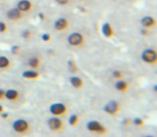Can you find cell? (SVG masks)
<instances>
[{"mask_svg": "<svg viewBox=\"0 0 157 137\" xmlns=\"http://www.w3.org/2000/svg\"><path fill=\"white\" fill-rule=\"evenodd\" d=\"M141 58L146 63H154L156 61V52L154 49H145L142 52Z\"/></svg>", "mask_w": 157, "mask_h": 137, "instance_id": "6da1fadb", "label": "cell"}, {"mask_svg": "<svg viewBox=\"0 0 157 137\" xmlns=\"http://www.w3.org/2000/svg\"><path fill=\"white\" fill-rule=\"evenodd\" d=\"M13 128H14V131H16V132H18V133H24L29 128V124L26 120L18 119L13 123Z\"/></svg>", "mask_w": 157, "mask_h": 137, "instance_id": "7a4b0ae2", "label": "cell"}, {"mask_svg": "<svg viewBox=\"0 0 157 137\" xmlns=\"http://www.w3.org/2000/svg\"><path fill=\"white\" fill-rule=\"evenodd\" d=\"M68 42L72 46H78L81 45L82 42H83V37H82V34H80L78 32L72 33V34H70L68 37Z\"/></svg>", "mask_w": 157, "mask_h": 137, "instance_id": "3957f363", "label": "cell"}, {"mask_svg": "<svg viewBox=\"0 0 157 137\" xmlns=\"http://www.w3.org/2000/svg\"><path fill=\"white\" fill-rule=\"evenodd\" d=\"M48 128L53 131L60 130L61 126H63V122H61V120L59 118H51V119H48Z\"/></svg>", "mask_w": 157, "mask_h": 137, "instance_id": "277c9868", "label": "cell"}, {"mask_svg": "<svg viewBox=\"0 0 157 137\" xmlns=\"http://www.w3.org/2000/svg\"><path fill=\"white\" fill-rule=\"evenodd\" d=\"M87 128L92 132H98V133H101V132H105V128L102 124H100L99 122L97 121H90L87 123Z\"/></svg>", "mask_w": 157, "mask_h": 137, "instance_id": "5b68a950", "label": "cell"}, {"mask_svg": "<svg viewBox=\"0 0 157 137\" xmlns=\"http://www.w3.org/2000/svg\"><path fill=\"white\" fill-rule=\"evenodd\" d=\"M51 113L54 114V115H63V113H66V106L61 103H56V104H53L51 106Z\"/></svg>", "mask_w": 157, "mask_h": 137, "instance_id": "8992f818", "label": "cell"}, {"mask_svg": "<svg viewBox=\"0 0 157 137\" xmlns=\"http://www.w3.org/2000/svg\"><path fill=\"white\" fill-rule=\"evenodd\" d=\"M7 16H8V18H10V20H18V18L22 17V14H21L20 10H18L17 8H15V9L9 10L7 13Z\"/></svg>", "mask_w": 157, "mask_h": 137, "instance_id": "52a82bcc", "label": "cell"}, {"mask_svg": "<svg viewBox=\"0 0 157 137\" xmlns=\"http://www.w3.org/2000/svg\"><path fill=\"white\" fill-rule=\"evenodd\" d=\"M31 8V3L29 2L28 0H21L20 2L17 3V9L21 12H27L29 11Z\"/></svg>", "mask_w": 157, "mask_h": 137, "instance_id": "ba28073f", "label": "cell"}, {"mask_svg": "<svg viewBox=\"0 0 157 137\" xmlns=\"http://www.w3.org/2000/svg\"><path fill=\"white\" fill-rule=\"evenodd\" d=\"M141 25L144 27V28H151L155 25V20L153 17L151 16H145L141 20Z\"/></svg>", "mask_w": 157, "mask_h": 137, "instance_id": "9c48e42d", "label": "cell"}, {"mask_svg": "<svg viewBox=\"0 0 157 137\" xmlns=\"http://www.w3.org/2000/svg\"><path fill=\"white\" fill-rule=\"evenodd\" d=\"M67 26H68V22L65 18H59L54 24V27L56 30H63V29L67 28Z\"/></svg>", "mask_w": 157, "mask_h": 137, "instance_id": "30bf717a", "label": "cell"}, {"mask_svg": "<svg viewBox=\"0 0 157 137\" xmlns=\"http://www.w3.org/2000/svg\"><path fill=\"white\" fill-rule=\"evenodd\" d=\"M118 109V105L116 102H109L105 107V110L109 114H115Z\"/></svg>", "mask_w": 157, "mask_h": 137, "instance_id": "8fae6325", "label": "cell"}, {"mask_svg": "<svg viewBox=\"0 0 157 137\" xmlns=\"http://www.w3.org/2000/svg\"><path fill=\"white\" fill-rule=\"evenodd\" d=\"M5 96L8 99V100L13 101V100H15V99L18 96V92L16 91V90L10 89V90H8V91L5 92Z\"/></svg>", "mask_w": 157, "mask_h": 137, "instance_id": "7c38bea8", "label": "cell"}, {"mask_svg": "<svg viewBox=\"0 0 157 137\" xmlns=\"http://www.w3.org/2000/svg\"><path fill=\"white\" fill-rule=\"evenodd\" d=\"M70 83H71V85L73 86L74 88H81L82 85H83V83H82L81 79L76 76L70 77Z\"/></svg>", "mask_w": 157, "mask_h": 137, "instance_id": "4fadbf2b", "label": "cell"}, {"mask_svg": "<svg viewBox=\"0 0 157 137\" xmlns=\"http://www.w3.org/2000/svg\"><path fill=\"white\" fill-rule=\"evenodd\" d=\"M39 64H40V60L38 58H36V57H33V58H30L28 60V65L30 67H33V69H37L39 67Z\"/></svg>", "mask_w": 157, "mask_h": 137, "instance_id": "5bb4252c", "label": "cell"}, {"mask_svg": "<svg viewBox=\"0 0 157 137\" xmlns=\"http://www.w3.org/2000/svg\"><path fill=\"white\" fill-rule=\"evenodd\" d=\"M23 76L26 77V78H37L38 76H39V74H38L36 71H26V72H24V74H23Z\"/></svg>", "mask_w": 157, "mask_h": 137, "instance_id": "9a60e30c", "label": "cell"}, {"mask_svg": "<svg viewBox=\"0 0 157 137\" xmlns=\"http://www.w3.org/2000/svg\"><path fill=\"white\" fill-rule=\"evenodd\" d=\"M115 88L118 90V91H124V90H126V88H127V83L124 81H117V83L115 84Z\"/></svg>", "mask_w": 157, "mask_h": 137, "instance_id": "2e32d148", "label": "cell"}, {"mask_svg": "<svg viewBox=\"0 0 157 137\" xmlns=\"http://www.w3.org/2000/svg\"><path fill=\"white\" fill-rule=\"evenodd\" d=\"M9 65V59L5 56L0 57V69H6Z\"/></svg>", "mask_w": 157, "mask_h": 137, "instance_id": "e0dca14e", "label": "cell"}, {"mask_svg": "<svg viewBox=\"0 0 157 137\" xmlns=\"http://www.w3.org/2000/svg\"><path fill=\"white\" fill-rule=\"evenodd\" d=\"M102 30H103V33H105V35H108V37H110V35L112 34V29H111V26H110L109 24L103 25Z\"/></svg>", "mask_w": 157, "mask_h": 137, "instance_id": "ac0fdd59", "label": "cell"}, {"mask_svg": "<svg viewBox=\"0 0 157 137\" xmlns=\"http://www.w3.org/2000/svg\"><path fill=\"white\" fill-rule=\"evenodd\" d=\"M122 76H123V74H122V72H120V71H115V72L113 73L114 78H121Z\"/></svg>", "mask_w": 157, "mask_h": 137, "instance_id": "d6986e66", "label": "cell"}, {"mask_svg": "<svg viewBox=\"0 0 157 137\" xmlns=\"http://www.w3.org/2000/svg\"><path fill=\"white\" fill-rule=\"evenodd\" d=\"M7 27H6V24L2 22H0V32H5Z\"/></svg>", "mask_w": 157, "mask_h": 137, "instance_id": "ffe728a7", "label": "cell"}, {"mask_svg": "<svg viewBox=\"0 0 157 137\" xmlns=\"http://www.w3.org/2000/svg\"><path fill=\"white\" fill-rule=\"evenodd\" d=\"M55 1H56L58 5H65L69 2V0H55Z\"/></svg>", "mask_w": 157, "mask_h": 137, "instance_id": "44dd1931", "label": "cell"}, {"mask_svg": "<svg viewBox=\"0 0 157 137\" xmlns=\"http://www.w3.org/2000/svg\"><path fill=\"white\" fill-rule=\"evenodd\" d=\"M76 119H78V117H76V116H71V118H70V124H74V123H75Z\"/></svg>", "mask_w": 157, "mask_h": 137, "instance_id": "7402d4cb", "label": "cell"}, {"mask_svg": "<svg viewBox=\"0 0 157 137\" xmlns=\"http://www.w3.org/2000/svg\"><path fill=\"white\" fill-rule=\"evenodd\" d=\"M135 124H137V125H140V124H142V120L141 119H135Z\"/></svg>", "mask_w": 157, "mask_h": 137, "instance_id": "603a6c76", "label": "cell"}, {"mask_svg": "<svg viewBox=\"0 0 157 137\" xmlns=\"http://www.w3.org/2000/svg\"><path fill=\"white\" fill-rule=\"evenodd\" d=\"M3 96H5V91H3V90L0 89V99H2Z\"/></svg>", "mask_w": 157, "mask_h": 137, "instance_id": "cb8c5ba5", "label": "cell"}, {"mask_svg": "<svg viewBox=\"0 0 157 137\" xmlns=\"http://www.w3.org/2000/svg\"><path fill=\"white\" fill-rule=\"evenodd\" d=\"M48 39H50L48 35H43V40H48Z\"/></svg>", "mask_w": 157, "mask_h": 137, "instance_id": "d4e9b609", "label": "cell"}, {"mask_svg": "<svg viewBox=\"0 0 157 137\" xmlns=\"http://www.w3.org/2000/svg\"><path fill=\"white\" fill-rule=\"evenodd\" d=\"M2 111H3V108H2V106L0 105V113H2Z\"/></svg>", "mask_w": 157, "mask_h": 137, "instance_id": "484cf974", "label": "cell"}]
</instances>
